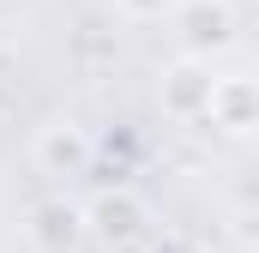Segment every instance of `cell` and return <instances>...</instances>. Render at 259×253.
<instances>
[{
	"label": "cell",
	"mask_w": 259,
	"mask_h": 253,
	"mask_svg": "<svg viewBox=\"0 0 259 253\" xmlns=\"http://www.w3.org/2000/svg\"><path fill=\"white\" fill-rule=\"evenodd\" d=\"M30 235H36V247H49V253H72L84 241V211L72 199H42L30 211Z\"/></svg>",
	"instance_id": "6"
},
{
	"label": "cell",
	"mask_w": 259,
	"mask_h": 253,
	"mask_svg": "<svg viewBox=\"0 0 259 253\" xmlns=\"http://www.w3.org/2000/svg\"><path fill=\"white\" fill-rule=\"evenodd\" d=\"M91 163V139H84V126L72 121H55L36 133V169L42 175H78Z\"/></svg>",
	"instance_id": "5"
},
{
	"label": "cell",
	"mask_w": 259,
	"mask_h": 253,
	"mask_svg": "<svg viewBox=\"0 0 259 253\" xmlns=\"http://www.w3.org/2000/svg\"><path fill=\"white\" fill-rule=\"evenodd\" d=\"M169 24H175L181 55H187V61H205V66H211V55H223V49L235 43V30H241L235 0H175Z\"/></svg>",
	"instance_id": "1"
},
{
	"label": "cell",
	"mask_w": 259,
	"mask_h": 253,
	"mask_svg": "<svg viewBox=\"0 0 259 253\" xmlns=\"http://www.w3.org/2000/svg\"><path fill=\"white\" fill-rule=\"evenodd\" d=\"M205 121L211 126H223L229 139H247L259 126V91H253V78H211V103H205Z\"/></svg>",
	"instance_id": "4"
},
{
	"label": "cell",
	"mask_w": 259,
	"mask_h": 253,
	"mask_svg": "<svg viewBox=\"0 0 259 253\" xmlns=\"http://www.w3.org/2000/svg\"><path fill=\"white\" fill-rule=\"evenodd\" d=\"M157 103H163V115H169V121H205V103H211V66L181 55V61L163 72Z\"/></svg>",
	"instance_id": "3"
},
{
	"label": "cell",
	"mask_w": 259,
	"mask_h": 253,
	"mask_svg": "<svg viewBox=\"0 0 259 253\" xmlns=\"http://www.w3.org/2000/svg\"><path fill=\"white\" fill-rule=\"evenodd\" d=\"M145 241H151V253H205V247H199V235H187V229H163V235L151 229Z\"/></svg>",
	"instance_id": "8"
},
{
	"label": "cell",
	"mask_w": 259,
	"mask_h": 253,
	"mask_svg": "<svg viewBox=\"0 0 259 253\" xmlns=\"http://www.w3.org/2000/svg\"><path fill=\"white\" fill-rule=\"evenodd\" d=\"M115 12L133 18V24H151V18H169V12H175V0H115Z\"/></svg>",
	"instance_id": "7"
},
{
	"label": "cell",
	"mask_w": 259,
	"mask_h": 253,
	"mask_svg": "<svg viewBox=\"0 0 259 253\" xmlns=\"http://www.w3.org/2000/svg\"><path fill=\"white\" fill-rule=\"evenodd\" d=\"M84 229L97 241H109V247H133V241L151 235V205L133 187H109V193H97L84 205Z\"/></svg>",
	"instance_id": "2"
}]
</instances>
